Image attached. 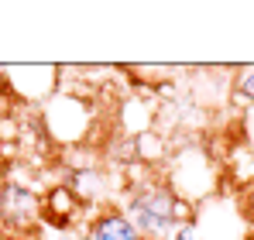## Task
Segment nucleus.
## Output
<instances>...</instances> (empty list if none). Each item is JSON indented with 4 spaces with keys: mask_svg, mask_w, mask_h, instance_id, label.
Returning <instances> with one entry per match:
<instances>
[{
    "mask_svg": "<svg viewBox=\"0 0 254 240\" xmlns=\"http://www.w3.org/2000/svg\"><path fill=\"white\" fill-rule=\"evenodd\" d=\"M175 202L179 196L172 192V185L158 175H148L137 185H127L124 209L130 223L144 234V240H169L179 223H175Z\"/></svg>",
    "mask_w": 254,
    "mask_h": 240,
    "instance_id": "1",
    "label": "nucleus"
},
{
    "mask_svg": "<svg viewBox=\"0 0 254 240\" xmlns=\"http://www.w3.org/2000/svg\"><path fill=\"white\" fill-rule=\"evenodd\" d=\"M165 182L172 185V192L182 202H206L210 196H216L220 189V168L213 155H206L203 148L189 144V148H179L169 158V172H165Z\"/></svg>",
    "mask_w": 254,
    "mask_h": 240,
    "instance_id": "2",
    "label": "nucleus"
},
{
    "mask_svg": "<svg viewBox=\"0 0 254 240\" xmlns=\"http://www.w3.org/2000/svg\"><path fill=\"white\" fill-rule=\"evenodd\" d=\"M42 123L45 134L59 144H79L89 127H93V103L79 100L69 89H59L48 103L42 107Z\"/></svg>",
    "mask_w": 254,
    "mask_h": 240,
    "instance_id": "3",
    "label": "nucleus"
},
{
    "mask_svg": "<svg viewBox=\"0 0 254 240\" xmlns=\"http://www.w3.org/2000/svg\"><path fill=\"white\" fill-rule=\"evenodd\" d=\"M196 230L203 240H248L251 227L244 220L241 199L220 189L216 196L196 206Z\"/></svg>",
    "mask_w": 254,
    "mask_h": 240,
    "instance_id": "4",
    "label": "nucleus"
},
{
    "mask_svg": "<svg viewBox=\"0 0 254 240\" xmlns=\"http://www.w3.org/2000/svg\"><path fill=\"white\" fill-rule=\"evenodd\" d=\"M42 196L38 189L24 185V182H14V179H3L0 182V230L3 234H31L42 220Z\"/></svg>",
    "mask_w": 254,
    "mask_h": 240,
    "instance_id": "5",
    "label": "nucleus"
},
{
    "mask_svg": "<svg viewBox=\"0 0 254 240\" xmlns=\"http://www.w3.org/2000/svg\"><path fill=\"white\" fill-rule=\"evenodd\" d=\"M3 89L14 96V103L45 107L59 93V65H0Z\"/></svg>",
    "mask_w": 254,
    "mask_h": 240,
    "instance_id": "6",
    "label": "nucleus"
},
{
    "mask_svg": "<svg viewBox=\"0 0 254 240\" xmlns=\"http://www.w3.org/2000/svg\"><path fill=\"white\" fill-rule=\"evenodd\" d=\"M86 240H144V234L130 223V216H127L121 206H103L89 220Z\"/></svg>",
    "mask_w": 254,
    "mask_h": 240,
    "instance_id": "7",
    "label": "nucleus"
},
{
    "mask_svg": "<svg viewBox=\"0 0 254 240\" xmlns=\"http://www.w3.org/2000/svg\"><path fill=\"white\" fill-rule=\"evenodd\" d=\"M83 209V199L72 192V185H55L52 192H45L42 199V213L45 220H52L55 227H69Z\"/></svg>",
    "mask_w": 254,
    "mask_h": 240,
    "instance_id": "8",
    "label": "nucleus"
},
{
    "mask_svg": "<svg viewBox=\"0 0 254 240\" xmlns=\"http://www.w3.org/2000/svg\"><path fill=\"white\" fill-rule=\"evenodd\" d=\"M223 168H227V185H234L237 192H244L248 185H254V144L251 141H237L227 151Z\"/></svg>",
    "mask_w": 254,
    "mask_h": 240,
    "instance_id": "9",
    "label": "nucleus"
},
{
    "mask_svg": "<svg viewBox=\"0 0 254 240\" xmlns=\"http://www.w3.org/2000/svg\"><path fill=\"white\" fill-rule=\"evenodd\" d=\"M234 100L244 103V110L254 107V65L234 69Z\"/></svg>",
    "mask_w": 254,
    "mask_h": 240,
    "instance_id": "10",
    "label": "nucleus"
},
{
    "mask_svg": "<svg viewBox=\"0 0 254 240\" xmlns=\"http://www.w3.org/2000/svg\"><path fill=\"white\" fill-rule=\"evenodd\" d=\"M237 199H241V209H244V220H248V227L254 230V185H248L244 192H237Z\"/></svg>",
    "mask_w": 254,
    "mask_h": 240,
    "instance_id": "11",
    "label": "nucleus"
},
{
    "mask_svg": "<svg viewBox=\"0 0 254 240\" xmlns=\"http://www.w3.org/2000/svg\"><path fill=\"white\" fill-rule=\"evenodd\" d=\"M169 240H203L199 237V230H196V223H186V227H179Z\"/></svg>",
    "mask_w": 254,
    "mask_h": 240,
    "instance_id": "12",
    "label": "nucleus"
},
{
    "mask_svg": "<svg viewBox=\"0 0 254 240\" xmlns=\"http://www.w3.org/2000/svg\"><path fill=\"white\" fill-rule=\"evenodd\" d=\"M0 151H3V134H0Z\"/></svg>",
    "mask_w": 254,
    "mask_h": 240,
    "instance_id": "13",
    "label": "nucleus"
}]
</instances>
